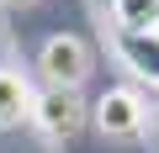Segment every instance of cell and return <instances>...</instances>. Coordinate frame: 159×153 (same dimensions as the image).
<instances>
[{
  "label": "cell",
  "instance_id": "3",
  "mask_svg": "<svg viewBox=\"0 0 159 153\" xmlns=\"http://www.w3.org/2000/svg\"><path fill=\"white\" fill-rule=\"evenodd\" d=\"M143 121H148V106H143V95L127 90V85H117V90H106V95L96 100V127H101V137H138Z\"/></svg>",
  "mask_w": 159,
  "mask_h": 153
},
{
  "label": "cell",
  "instance_id": "6",
  "mask_svg": "<svg viewBox=\"0 0 159 153\" xmlns=\"http://www.w3.org/2000/svg\"><path fill=\"white\" fill-rule=\"evenodd\" d=\"M117 32H159V0H111Z\"/></svg>",
  "mask_w": 159,
  "mask_h": 153
},
{
  "label": "cell",
  "instance_id": "5",
  "mask_svg": "<svg viewBox=\"0 0 159 153\" xmlns=\"http://www.w3.org/2000/svg\"><path fill=\"white\" fill-rule=\"evenodd\" d=\"M32 85L21 79L16 69H0V127H21L32 116Z\"/></svg>",
  "mask_w": 159,
  "mask_h": 153
},
{
  "label": "cell",
  "instance_id": "4",
  "mask_svg": "<svg viewBox=\"0 0 159 153\" xmlns=\"http://www.w3.org/2000/svg\"><path fill=\"white\" fill-rule=\"evenodd\" d=\"M117 53L138 79L159 85V32H117Z\"/></svg>",
  "mask_w": 159,
  "mask_h": 153
},
{
  "label": "cell",
  "instance_id": "2",
  "mask_svg": "<svg viewBox=\"0 0 159 153\" xmlns=\"http://www.w3.org/2000/svg\"><path fill=\"white\" fill-rule=\"evenodd\" d=\"M32 121L48 132V137H74L80 127H85V106H80V90H37L32 95Z\"/></svg>",
  "mask_w": 159,
  "mask_h": 153
},
{
  "label": "cell",
  "instance_id": "1",
  "mask_svg": "<svg viewBox=\"0 0 159 153\" xmlns=\"http://www.w3.org/2000/svg\"><path fill=\"white\" fill-rule=\"evenodd\" d=\"M37 69H43V79L58 85V90H80L85 85V74H90V48L80 42V37H48L43 53H37Z\"/></svg>",
  "mask_w": 159,
  "mask_h": 153
}]
</instances>
